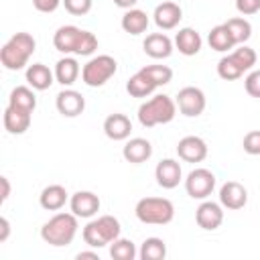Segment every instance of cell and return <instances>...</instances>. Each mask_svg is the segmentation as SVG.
I'll return each mask as SVG.
<instances>
[{
    "label": "cell",
    "instance_id": "1",
    "mask_svg": "<svg viewBox=\"0 0 260 260\" xmlns=\"http://www.w3.org/2000/svg\"><path fill=\"white\" fill-rule=\"evenodd\" d=\"M53 45L63 55L89 57L98 51V37L75 24H63L53 35Z\"/></svg>",
    "mask_w": 260,
    "mask_h": 260
},
{
    "label": "cell",
    "instance_id": "2",
    "mask_svg": "<svg viewBox=\"0 0 260 260\" xmlns=\"http://www.w3.org/2000/svg\"><path fill=\"white\" fill-rule=\"evenodd\" d=\"M37 49V41L30 32H14L0 49V63L8 71H20L28 65V59L32 57Z\"/></svg>",
    "mask_w": 260,
    "mask_h": 260
},
{
    "label": "cell",
    "instance_id": "3",
    "mask_svg": "<svg viewBox=\"0 0 260 260\" xmlns=\"http://www.w3.org/2000/svg\"><path fill=\"white\" fill-rule=\"evenodd\" d=\"M79 217L75 213H67V211H59L55 213L49 221L43 223L41 228V238L45 244L49 246H55V248H63V246H69L75 236H77V230H79Z\"/></svg>",
    "mask_w": 260,
    "mask_h": 260
},
{
    "label": "cell",
    "instance_id": "4",
    "mask_svg": "<svg viewBox=\"0 0 260 260\" xmlns=\"http://www.w3.org/2000/svg\"><path fill=\"white\" fill-rule=\"evenodd\" d=\"M177 102L167 93H156L150 100L142 102L138 108V122L144 128H154L158 124H169L177 116Z\"/></svg>",
    "mask_w": 260,
    "mask_h": 260
},
{
    "label": "cell",
    "instance_id": "5",
    "mask_svg": "<svg viewBox=\"0 0 260 260\" xmlns=\"http://www.w3.org/2000/svg\"><path fill=\"white\" fill-rule=\"evenodd\" d=\"M122 225L114 215H98L85 223L81 230V238L89 248H104L110 246L116 238H120Z\"/></svg>",
    "mask_w": 260,
    "mask_h": 260
},
{
    "label": "cell",
    "instance_id": "6",
    "mask_svg": "<svg viewBox=\"0 0 260 260\" xmlns=\"http://www.w3.org/2000/svg\"><path fill=\"white\" fill-rule=\"evenodd\" d=\"M134 215L148 225H167L175 217V205L167 197H142L134 207Z\"/></svg>",
    "mask_w": 260,
    "mask_h": 260
},
{
    "label": "cell",
    "instance_id": "7",
    "mask_svg": "<svg viewBox=\"0 0 260 260\" xmlns=\"http://www.w3.org/2000/svg\"><path fill=\"white\" fill-rule=\"evenodd\" d=\"M118 71V61L112 55H95L81 67V81L87 87L106 85Z\"/></svg>",
    "mask_w": 260,
    "mask_h": 260
},
{
    "label": "cell",
    "instance_id": "8",
    "mask_svg": "<svg viewBox=\"0 0 260 260\" xmlns=\"http://www.w3.org/2000/svg\"><path fill=\"white\" fill-rule=\"evenodd\" d=\"M215 183H217L215 181V175L209 169L199 167V169H193L187 175V179H185V191H187V195L191 199L203 201V199H207L213 193Z\"/></svg>",
    "mask_w": 260,
    "mask_h": 260
},
{
    "label": "cell",
    "instance_id": "9",
    "mask_svg": "<svg viewBox=\"0 0 260 260\" xmlns=\"http://www.w3.org/2000/svg\"><path fill=\"white\" fill-rule=\"evenodd\" d=\"M177 108L183 116L187 118H197L203 114L205 106H207V98L203 93L201 87H195V85H187L183 89H179L177 93Z\"/></svg>",
    "mask_w": 260,
    "mask_h": 260
},
{
    "label": "cell",
    "instance_id": "10",
    "mask_svg": "<svg viewBox=\"0 0 260 260\" xmlns=\"http://www.w3.org/2000/svg\"><path fill=\"white\" fill-rule=\"evenodd\" d=\"M55 108L63 118H77L85 110V98L73 87H63L55 98Z\"/></svg>",
    "mask_w": 260,
    "mask_h": 260
},
{
    "label": "cell",
    "instance_id": "11",
    "mask_svg": "<svg viewBox=\"0 0 260 260\" xmlns=\"http://www.w3.org/2000/svg\"><path fill=\"white\" fill-rule=\"evenodd\" d=\"M195 221L205 232L217 230L223 223V205L215 203V201H209V199H203L199 203V207L195 209Z\"/></svg>",
    "mask_w": 260,
    "mask_h": 260
},
{
    "label": "cell",
    "instance_id": "12",
    "mask_svg": "<svg viewBox=\"0 0 260 260\" xmlns=\"http://www.w3.org/2000/svg\"><path fill=\"white\" fill-rule=\"evenodd\" d=\"M100 207H102V201L93 191H77L69 197V209L77 217L89 219L100 211Z\"/></svg>",
    "mask_w": 260,
    "mask_h": 260
},
{
    "label": "cell",
    "instance_id": "13",
    "mask_svg": "<svg viewBox=\"0 0 260 260\" xmlns=\"http://www.w3.org/2000/svg\"><path fill=\"white\" fill-rule=\"evenodd\" d=\"M207 142L201 136H183L177 144V154L185 162H201L207 158Z\"/></svg>",
    "mask_w": 260,
    "mask_h": 260
},
{
    "label": "cell",
    "instance_id": "14",
    "mask_svg": "<svg viewBox=\"0 0 260 260\" xmlns=\"http://www.w3.org/2000/svg\"><path fill=\"white\" fill-rule=\"evenodd\" d=\"M219 203L223 205V209L230 211H238L248 203V191L242 183L238 181H225L219 187Z\"/></svg>",
    "mask_w": 260,
    "mask_h": 260
},
{
    "label": "cell",
    "instance_id": "15",
    "mask_svg": "<svg viewBox=\"0 0 260 260\" xmlns=\"http://www.w3.org/2000/svg\"><path fill=\"white\" fill-rule=\"evenodd\" d=\"M154 179L162 189H175L183 181V169L175 158H162L154 169Z\"/></svg>",
    "mask_w": 260,
    "mask_h": 260
},
{
    "label": "cell",
    "instance_id": "16",
    "mask_svg": "<svg viewBox=\"0 0 260 260\" xmlns=\"http://www.w3.org/2000/svg\"><path fill=\"white\" fill-rule=\"evenodd\" d=\"M152 18H154V24L160 30H173V28L179 26V22L183 18V10L177 2H160L154 8Z\"/></svg>",
    "mask_w": 260,
    "mask_h": 260
},
{
    "label": "cell",
    "instance_id": "17",
    "mask_svg": "<svg viewBox=\"0 0 260 260\" xmlns=\"http://www.w3.org/2000/svg\"><path fill=\"white\" fill-rule=\"evenodd\" d=\"M142 49L150 59H167L173 55L175 41H171V37L165 32H150V35H146Z\"/></svg>",
    "mask_w": 260,
    "mask_h": 260
},
{
    "label": "cell",
    "instance_id": "18",
    "mask_svg": "<svg viewBox=\"0 0 260 260\" xmlns=\"http://www.w3.org/2000/svg\"><path fill=\"white\" fill-rule=\"evenodd\" d=\"M122 156L132 165H142L152 156V144L140 136L128 138L126 144L122 146Z\"/></svg>",
    "mask_w": 260,
    "mask_h": 260
},
{
    "label": "cell",
    "instance_id": "19",
    "mask_svg": "<svg viewBox=\"0 0 260 260\" xmlns=\"http://www.w3.org/2000/svg\"><path fill=\"white\" fill-rule=\"evenodd\" d=\"M130 132H132V122L126 114H110L106 120H104V134L110 138V140H128L130 138Z\"/></svg>",
    "mask_w": 260,
    "mask_h": 260
},
{
    "label": "cell",
    "instance_id": "20",
    "mask_svg": "<svg viewBox=\"0 0 260 260\" xmlns=\"http://www.w3.org/2000/svg\"><path fill=\"white\" fill-rule=\"evenodd\" d=\"M201 45H203V39L201 35L191 28V26H185V28H179V32L175 35V49L185 55V57H193L201 51Z\"/></svg>",
    "mask_w": 260,
    "mask_h": 260
},
{
    "label": "cell",
    "instance_id": "21",
    "mask_svg": "<svg viewBox=\"0 0 260 260\" xmlns=\"http://www.w3.org/2000/svg\"><path fill=\"white\" fill-rule=\"evenodd\" d=\"M53 71H55V81L61 83L63 87H71L77 81V77L81 75V67H79L77 59L75 57H69V55L61 57L55 63V69Z\"/></svg>",
    "mask_w": 260,
    "mask_h": 260
},
{
    "label": "cell",
    "instance_id": "22",
    "mask_svg": "<svg viewBox=\"0 0 260 260\" xmlns=\"http://www.w3.org/2000/svg\"><path fill=\"white\" fill-rule=\"evenodd\" d=\"M26 83L35 91H45L55 83V71H51L45 63H32L26 67Z\"/></svg>",
    "mask_w": 260,
    "mask_h": 260
},
{
    "label": "cell",
    "instance_id": "23",
    "mask_svg": "<svg viewBox=\"0 0 260 260\" xmlns=\"http://www.w3.org/2000/svg\"><path fill=\"white\" fill-rule=\"evenodd\" d=\"M30 122H32V112L6 106V110H4V128H6V132L24 134L30 128Z\"/></svg>",
    "mask_w": 260,
    "mask_h": 260
},
{
    "label": "cell",
    "instance_id": "24",
    "mask_svg": "<svg viewBox=\"0 0 260 260\" xmlns=\"http://www.w3.org/2000/svg\"><path fill=\"white\" fill-rule=\"evenodd\" d=\"M69 201V193H67V189L63 187V185H47L43 191H41V195H39V203H41V207L43 209H47V211H59V209H63L65 207V203Z\"/></svg>",
    "mask_w": 260,
    "mask_h": 260
},
{
    "label": "cell",
    "instance_id": "25",
    "mask_svg": "<svg viewBox=\"0 0 260 260\" xmlns=\"http://www.w3.org/2000/svg\"><path fill=\"white\" fill-rule=\"evenodd\" d=\"M148 22H150V20H148V14H146L144 10H140V8H130V10H126L124 16H122V20H120L124 32L134 35V37L146 32Z\"/></svg>",
    "mask_w": 260,
    "mask_h": 260
},
{
    "label": "cell",
    "instance_id": "26",
    "mask_svg": "<svg viewBox=\"0 0 260 260\" xmlns=\"http://www.w3.org/2000/svg\"><path fill=\"white\" fill-rule=\"evenodd\" d=\"M8 106L18 108V110H26V112H35V108H37L35 89L30 85H16L8 95Z\"/></svg>",
    "mask_w": 260,
    "mask_h": 260
},
{
    "label": "cell",
    "instance_id": "27",
    "mask_svg": "<svg viewBox=\"0 0 260 260\" xmlns=\"http://www.w3.org/2000/svg\"><path fill=\"white\" fill-rule=\"evenodd\" d=\"M154 89H156L154 81H152L146 73H142V71H136V73L126 81V91H128L132 98H146V95L154 93Z\"/></svg>",
    "mask_w": 260,
    "mask_h": 260
},
{
    "label": "cell",
    "instance_id": "28",
    "mask_svg": "<svg viewBox=\"0 0 260 260\" xmlns=\"http://www.w3.org/2000/svg\"><path fill=\"white\" fill-rule=\"evenodd\" d=\"M207 43H209V47H211L213 51H217V53H228L230 49L236 47V43H234L230 30L225 28V24L213 26V28L209 30V35H207Z\"/></svg>",
    "mask_w": 260,
    "mask_h": 260
},
{
    "label": "cell",
    "instance_id": "29",
    "mask_svg": "<svg viewBox=\"0 0 260 260\" xmlns=\"http://www.w3.org/2000/svg\"><path fill=\"white\" fill-rule=\"evenodd\" d=\"M223 24H225V28L230 30V35H232L236 47H238V45H246V41L252 37V24H250V20H246L244 16L228 18Z\"/></svg>",
    "mask_w": 260,
    "mask_h": 260
},
{
    "label": "cell",
    "instance_id": "30",
    "mask_svg": "<svg viewBox=\"0 0 260 260\" xmlns=\"http://www.w3.org/2000/svg\"><path fill=\"white\" fill-rule=\"evenodd\" d=\"M167 256V244L162 238H146L138 250V258L140 260H165Z\"/></svg>",
    "mask_w": 260,
    "mask_h": 260
},
{
    "label": "cell",
    "instance_id": "31",
    "mask_svg": "<svg viewBox=\"0 0 260 260\" xmlns=\"http://www.w3.org/2000/svg\"><path fill=\"white\" fill-rule=\"evenodd\" d=\"M110 256L114 260H134L138 256V250L132 240L128 238H116L110 244Z\"/></svg>",
    "mask_w": 260,
    "mask_h": 260
},
{
    "label": "cell",
    "instance_id": "32",
    "mask_svg": "<svg viewBox=\"0 0 260 260\" xmlns=\"http://www.w3.org/2000/svg\"><path fill=\"white\" fill-rule=\"evenodd\" d=\"M230 57L238 63V67L246 73V71H252V67L256 65V61H258V55H256V51L252 49V47H248V45H238V47H234V51L230 53Z\"/></svg>",
    "mask_w": 260,
    "mask_h": 260
},
{
    "label": "cell",
    "instance_id": "33",
    "mask_svg": "<svg viewBox=\"0 0 260 260\" xmlns=\"http://www.w3.org/2000/svg\"><path fill=\"white\" fill-rule=\"evenodd\" d=\"M217 75L223 79V81H236V79H240L242 75H244V71L238 67V63L230 57V53L228 55H223L221 59H219V63H217Z\"/></svg>",
    "mask_w": 260,
    "mask_h": 260
},
{
    "label": "cell",
    "instance_id": "34",
    "mask_svg": "<svg viewBox=\"0 0 260 260\" xmlns=\"http://www.w3.org/2000/svg\"><path fill=\"white\" fill-rule=\"evenodd\" d=\"M140 71L146 73V75L154 81L156 87L167 85V83H171V79H173V69H171L169 65H144Z\"/></svg>",
    "mask_w": 260,
    "mask_h": 260
},
{
    "label": "cell",
    "instance_id": "35",
    "mask_svg": "<svg viewBox=\"0 0 260 260\" xmlns=\"http://www.w3.org/2000/svg\"><path fill=\"white\" fill-rule=\"evenodd\" d=\"M63 6L73 16H85L91 10L93 0H63Z\"/></svg>",
    "mask_w": 260,
    "mask_h": 260
},
{
    "label": "cell",
    "instance_id": "36",
    "mask_svg": "<svg viewBox=\"0 0 260 260\" xmlns=\"http://www.w3.org/2000/svg\"><path fill=\"white\" fill-rule=\"evenodd\" d=\"M242 146H244V152L256 156L260 154V130H250L244 140H242Z\"/></svg>",
    "mask_w": 260,
    "mask_h": 260
},
{
    "label": "cell",
    "instance_id": "37",
    "mask_svg": "<svg viewBox=\"0 0 260 260\" xmlns=\"http://www.w3.org/2000/svg\"><path fill=\"white\" fill-rule=\"evenodd\" d=\"M244 87H246V93L250 98H258L260 100V69H254V71H250L246 75Z\"/></svg>",
    "mask_w": 260,
    "mask_h": 260
},
{
    "label": "cell",
    "instance_id": "38",
    "mask_svg": "<svg viewBox=\"0 0 260 260\" xmlns=\"http://www.w3.org/2000/svg\"><path fill=\"white\" fill-rule=\"evenodd\" d=\"M236 10L242 16H252L260 12V0H236Z\"/></svg>",
    "mask_w": 260,
    "mask_h": 260
},
{
    "label": "cell",
    "instance_id": "39",
    "mask_svg": "<svg viewBox=\"0 0 260 260\" xmlns=\"http://www.w3.org/2000/svg\"><path fill=\"white\" fill-rule=\"evenodd\" d=\"M61 4H63V0H32V6H35L39 12H45V14L55 12Z\"/></svg>",
    "mask_w": 260,
    "mask_h": 260
},
{
    "label": "cell",
    "instance_id": "40",
    "mask_svg": "<svg viewBox=\"0 0 260 260\" xmlns=\"http://www.w3.org/2000/svg\"><path fill=\"white\" fill-rule=\"evenodd\" d=\"M8 236H10V221H8V217H0V244H4L6 240H8Z\"/></svg>",
    "mask_w": 260,
    "mask_h": 260
},
{
    "label": "cell",
    "instance_id": "41",
    "mask_svg": "<svg viewBox=\"0 0 260 260\" xmlns=\"http://www.w3.org/2000/svg\"><path fill=\"white\" fill-rule=\"evenodd\" d=\"M0 185H2V193H0V201L4 203L10 197V181L8 177H0Z\"/></svg>",
    "mask_w": 260,
    "mask_h": 260
},
{
    "label": "cell",
    "instance_id": "42",
    "mask_svg": "<svg viewBox=\"0 0 260 260\" xmlns=\"http://www.w3.org/2000/svg\"><path fill=\"white\" fill-rule=\"evenodd\" d=\"M136 2H138V0H114V4H116L118 8H124V10L134 8V6H136Z\"/></svg>",
    "mask_w": 260,
    "mask_h": 260
},
{
    "label": "cell",
    "instance_id": "43",
    "mask_svg": "<svg viewBox=\"0 0 260 260\" xmlns=\"http://www.w3.org/2000/svg\"><path fill=\"white\" fill-rule=\"evenodd\" d=\"M77 260H83V258H91V260H100V256H98V252H93V250H85V252H79L77 256H75Z\"/></svg>",
    "mask_w": 260,
    "mask_h": 260
}]
</instances>
